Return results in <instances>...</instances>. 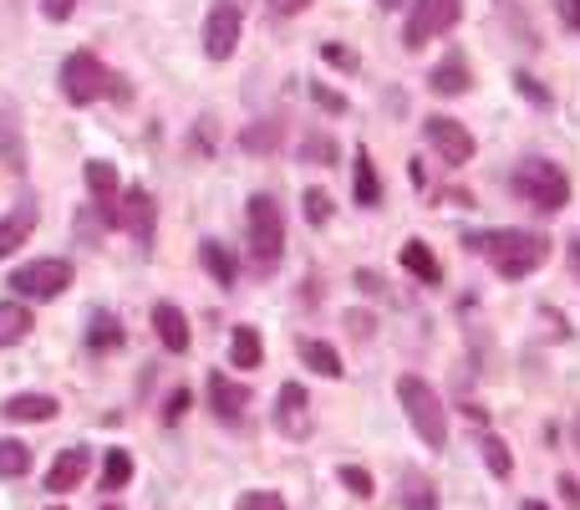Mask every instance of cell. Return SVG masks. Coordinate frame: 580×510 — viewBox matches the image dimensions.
I'll return each instance as SVG.
<instances>
[{"instance_id": "41", "label": "cell", "mask_w": 580, "mask_h": 510, "mask_svg": "<svg viewBox=\"0 0 580 510\" xmlns=\"http://www.w3.org/2000/svg\"><path fill=\"white\" fill-rule=\"evenodd\" d=\"M555 490H560L565 510H580V480L576 475H560V480H555Z\"/></svg>"}, {"instance_id": "7", "label": "cell", "mask_w": 580, "mask_h": 510, "mask_svg": "<svg viewBox=\"0 0 580 510\" xmlns=\"http://www.w3.org/2000/svg\"><path fill=\"white\" fill-rule=\"evenodd\" d=\"M459 16H464V0H413V11H408V31H402V47L423 51L433 36L453 31Z\"/></svg>"}, {"instance_id": "29", "label": "cell", "mask_w": 580, "mask_h": 510, "mask_svg": "<svg viewBox=\"0 0 580 510\" xmlns=\"http://www.w3.org/2000/svg\"><path fill=\"white\" fill-rule=\"evenodd\" d=\"M484 464H489V475L494 480H510L514 475V455H510V444L499 439V434H484Z\"/></svg>"}, {"instance_id": "19", "label": "cell", "mask_w": 580, "mask_h": 510, "mask_svg": "<svg viewBox=\"0 0 580 510\" xmlns=\"http://www.w3.org/2000/svg\"><path fill=\"white\" fill-rule=\"evenodd\" d=\"M468 82H474V77H468V62L459 56V51H448L443 62L428 72V87L438 92V98H459V92H468Z\"/></svg>"}, {"instance_id": "20", "label": "cell", "mask_w": 580, "mask_h": 510, "mask_svg": "<svg viewBox=\"0 0 580 510\" xmlns=\"http://www.w3.org/2000/svg\"><path fill=\"white\" fill-rule=\"evenodd\" d=\"M296 353H300V362H306L311 373H321V378H341V373H347V368H341V353H336L332 342L300 337V342H296Z\"/></svg>"}, {"instance_id": "34", "label": "cell", "mask_w": 580, "mask_h": 510, "mask_svg": "<svg viewBox=\"0 0 580 510\" xmlns=\"http://www.w3.org/2000/svg\"><path fill=\"white\" fill-rule=\"evenodd\" d=\"M321 56H326V67H336V72H357V67H362V56H357L351 47H341V41H326V47H321Z\"/></svg>"}, {"instance_id": "12", "label": "cell", "mask_w": 580, "mask_h": 510, "mask_svg": "<svg viewBox=\"0 0 580 510\" xmlns=\"http://www.w3.org/2000/svg\"><path fill=\"white\" fill-rule=\"evenodd\" d=\"M82 179H87V194H92V209L102 215V225H113V204H117V194H123L117 164H113V158H87Z\"/></svg>"}, {"instance_id": "33", "label": "cell", "mask_w": 580, "mask_h": 510, "mask_svg": "<svg viewBox=\"0 0 580 510\" xmlns=\"http://www.w3.org/2000/svg\"><path fill=\"white\" fill-rule=\"evenodd\" d=\"M341 485H347L357 500H372V495H377V485H372V475H366L362 464H341Z\"/></svg>"}, {"instance_id": "37", "label": "cell", "mask_w": 580, "mask_h": 510, "mask_svg": "<svg viewBox=\"0 0 580 510\" xmlns=\"http://www.w3.org/2000/svg\"><path fill=\"white\" fill-rule=\"evenodd\" d=\"M514 87H519L534 107H550V87H540V77H530V72H514Z\"/></svg>"}, {"instance_id": "18", "label": "cell", "mask_w": 580, "mask_h": 510, "mask_svg": "<svg viewBox=\"0 0 580 510\" xmlns=\"http://www.w3.org/2000/svg\"><path fill=\"white\" fill-rule=\"evenodd\" d=\"M153 327H158V342H164L168 353H189V317H183L173 302H158L153 306Z\"/></svg>"}, {"instance_id": "44", "label": "cell", "mask_w": 580, "mask_h": 510, "mask_svg": "<svg viewBox=\"0 0 580 510\" xmlns=\"http://www.w3.org/2000/svg\"><path fill=\"white\" fill-rule=\"evenodd\" d=\"M347 327H351V337H372V327H377V322H372V317H366V311H347Z\"/></svg>"}, {"instance_id": "45", "label": "cell", "mask_w": 580, "mask_h": 510, "mask_svg": "<svg viewBox=\"0 0 580 510\" xmlns=\"http://www.w3.org/2000/svg\"><path fill=\"white\" fill-rule=\"evenodd\" d=\"M565 255H570V266L580 271V240H565Z\"/></svg>"}, {"instance_id": "28", "label": "cell", "mask_w": 580, "mask_h": 510, "mask_svg": "<svg viewBox=\"0 0 580 510\" xmlns=\"http://www.w3.org/2000/svg\"><path fill=\"white\" fill-rule=\"evenodd\" d=\"M133 480V459H128V449H107L102 455V490H123Z\"/></svg>"}, {"instance_id": "25", "label": "cell", "mask_w": 580, "mask_h": 510, "mask_svg": "<svg viewBox=\"0 0 580 510\" xmlns=\"http://www.w3.org/2000/svg\"><path fill=\"white\" fill-rule=\"evenodd\" d=\"M402 266H408V276H417L423 286H438V281H443V266H438V255H433L423 240H408V245H402Z\"/></svg>"}, {"instance_id": "46", "label": "cell", "mask_w": 580, "mask_h": 510, "mask_svg": "<svg viewBox=\"0 0 580 510\" xmlns=\"http://www.w3.org/2000/svg\"><path fill=\"white\" fill-rule=\"evenodd\" d=\"M565 11H570V21H576V31H580V0H565Z\"/></svg>"}, {"instance_id": "14", "label": "cell", "mask_w": 580, "mask_h": 510, "mask_svg": "<svg viewBox=\"0 0 580 510\" xmlns=\"http://www.w3.org/2000/svg\"><path fill=\"white\" fill-rule=\"evenodd\" d=\"M56 398L51 393H11L5 404H0V419L5 424H47V419H56Z\"/></svg>"}, {"instance_id": "13", "label": "cell", "mask_w": 580, "mask_h": 510, "mask_svg": "<svg viewBox=\"0 0 580 510\" xmlns=\"http://www.w3.org/2000/svg\"><path fill=\"white\" fill-rule=\"evenodd\" d=\"M209 408H215L219 424H245V408H249V388L245 383H234L224 373H209Z\"/></svg>"}, {"instance_id": "22", "label": "cell", "mask_w": 580, "mask_h": 510, "mask_svg": "<svg viewBox=\"0 0 580 510\" xmlns=\"http://www.w3.org/2000/svg\"><path fill=\"white\" fill-rule=\"evenodd\" d=\"M36 230V200H26L21 209H11L5 220H0V260L16 251V245H26V235Z\"/></svg>"}, {"instance_id": "2", "label": "cell", "mask_w": 580, "mask_h": 510, "mask_svg": "<svg viewBox=\"0 0 580 510\" xmlns=\"http://www.w3.org/2000/svg\"><path fill=\"white\" fill-rule=\"evenodd\" d=\"M510 189L530 204V209H540V215H560L565 204H570V179H565V169L550 164V158H519L510 174Z\"/></svg>"}, {"instance_id": "1", "label": "cell", "mask_w": 580, "mask_h": 510, "mask_svg": "<svg viewBox=\"0 0 580 510\" xmlns=\"http://www.w3.org/2000/svg\"><path fill=\"white\" fill-rule=\"evenodd\" d=\"M464 251L484 255L504 281H525L550 260V240L534 230H474L464 235Z\"/></svg>"}, {"instance_id": "3", "label": "cell", "mask_w": 580, "mask_h": 510, "mask_svg": "<svg viewBox=\"0 0 580 510\" xmlns=\"http://www.w3.org/2000/svg\"><path fill=\"white\" fill-rule=\"evenodd\" d=\"M398 398H402V408H408V424H413L417 439L428 444V449H448V408H443V398L428 388V378L402 373Z\"/></svg>"}, {"instance_id": "50", "label": "cell", "mask_w": 580, "mask_h": 510, "mask_svg": "<svg viewBox=\"0 0 580 510\" xmlns=\"http://www.w3.org/2000/svg\"><path fill=\"white\" fill-rule=\"evenodd\" d=\"M98 510H117V506H98Z\"/></svg>"}, {"instance_id": "38", "label": "cell", "mask_w": 580, "mask_h": 510, "mask_svg": "<svg viewBox=\"0 0 580 510\" xmlns=\"http://www.w3.org/2000/svg\"><path fill=\"white\" fill-rule=\"evenodd\" d=\"M311 98L321 102L326 113H347V98H341V92H332V87H326V82H311Z\"/></svg>"}, {"instance_id": "39", "label": "cell", "mask_w": 580, "mask_h": 510, "mask_svg": "<svg viewBox=\"0 0 580 510\" xmlns=\"http://www.w3.org/2000/svg\"><path fill=\"white\" fill-rule=\"evenodd\" d=\"M183 413H189V388H173L164 404V424H179Z\"/></svg>"}, {"instance_id": "4", "label": "cell", "mask_w": 580, "mask_h": 510, "mask_svg": "<svg viewBox=\"0 0 580 510\" xmlns=\"http://www.w3.org/2000/svg\"><path fill=\"white\" fill-rule=\"evenodd\" d=\"M245 230H249V255L260 271H275L285 255V209L270 194H249L245 204Z\"/></svg>"}, {"instance_id": "32", "label": "cell", "mask_w": 580, "mask_h": 510, "mask_svg": "<svg viewBox=\"0 0 580 510\" xmlns=\"http://www.w3.org/2000/svg\"><path fill=\"white\" fill-rule=\"evenodd\" d=\"M300 209H306L311 225H326L332 220V194H326V189H306V194H300Z\"/></svg>"}, {"instance_id": "23", "label": "cell", "mask_w": 580, "mask_h": 510, "mask_svg": "<svg viewBox=\"0 0 580 510\" xmlns=\"http://www.w3.org/2000/svg\"><path fill=\"white\" fill-rule=\"evenodd\" d=\"M285 138V118H255L245 123V133H240V149L245 153H275Z\"/></svg>"}, {"instance_id": "27", "label": "cell", "mask_w": 580, "mask_h": 510, "mask_svg": "<svg viewBox=\"0 0 580 510\" xmlns=\"http://www.w3.org/2000/svg\"><path fill=\"white\" fill-rule=\"evenodd\" d=\"M336 158H341V153H336V138L315 133V128L300 138V164H321V169H332Z\"/></svg>"}, {"instance_id": "35", "label": "cell", "mask_w": 580, "mask_h": 510, "mask_svg": "<svg viewBox=\"0 0 580 510\" xmlns=\"http://www.w3.org/2000/svg\"><path fill=\"white\" fill-rule=\"evenodd\" d=\"M234 510H285V500L275 490H245Z\"/></svg>"}, {"instance_id": "9", "label": "cell", "mask_w": 580, "mask_h": 510, "mask_svg": "<svg viewBox=\"0 0 580 510\" xmlns=\"http://www.w3.org/2000/svg\"><path fill=\"white\" fill-rule=\"evenodd\" d=\"M113 225L123 230V235H133V240H143V245H149L153 225H158V204H153L149 189H143V184L123 189V194H117V204H113Z\"/></svg>"}, {"instance_id": "47", "label": "cell", "mask_w": 580, "mask_h": 510, "mask_svg": "<svg viewBox=\"0 0 580 510\" xmlns=\"http://www.w3.org/2000/svg\"><path fill=\"white\" fill-rule=\"evenodd\" d=\"M382 11H398V5H408V0H377Z\"/></svg>"}, {"instance_id": "6", "label": "cell", "mask_w": 580, "mask_h": 510, "mask_svg": "<svg viewBox=\"0 0 580 510\" xmlns=\"http://www.w3.org/2000/svg\"><path fill=\"white\" fill-rule=\"evenodd\" d=\"M77 281V271H72V260H31V266H21L16 276H11V291H16L21 302H56L62 291Z\"/></svg>"}, {"instance_id": "21", "label": "cell", "mask_w": 580, "mask_h": 510, "mask_svg": "<svg viewBox=\"0 0 580 510\" xmlns=\"http://www.w3.org/2000/svg\"><path fill=\"white\" fill-rule=\"evenodd\" d=\"M199 260H204V271L215 276V286H234L240 260H234V251L224 245V240H199Z\"/></svg>"}, {"instance_id": "17", "label": "cell", "mask_w": 580, "mask_h": 510, "mask_svg": "<svg viewBox=\"0 0 580 510\" xmlns=\"http://www.w3.org/2000/svg\"><path fill=\"white\" fill-rule=\"evenodd\" d=\"M0 164L11 174H26V133H21L16 102H0Z\"/></svg>"}, {"instance_id": "42", "label": "cell", "mask_w": 580, "mask_h": 510, "mask_svg": "<svg viewBox=\"0 0 580 510\" xmlns=\"http://www.w3.org/2000/svg\"><path fill=\"white\" fill-rule=\"evenodd\" d=\"M306 5H311V0H266V11L270 16H300V11H306Z\"/></svg>"}, {"instance_id": "8", "label": "cell", "mask_w": 580, "mask_h": 510, "mask_svg": "<svg viewBox=\"0 0 580 510\" xmlns=\"http://www.w3.org/2000/svg\"><path fill=\"white\" fill-rule=\"evenodd\" d=\"M240 26H245V0H215V11L204 21V56L224 62L240 47Z\"/></svg>"}, {"instance_id": "48", "label": "cell", "mask_w": 580, "mask_h": 510, "mask_svg": "<svg viewBox=\"0 0 580 510\" xmlns=\"http://www.w3.org/2000/svg\"><path fill=\"white\" fill-rule=\"evenodd\" d=\"M519 510H550V506H540V500H525V506H519Z\"/></svg>"}, {"instance_id": "24", "label": "cell", "mask_w": 580, "mask_h": 510, "mask_svg": "<svg viewBox=\"0 0 580 510\" xmlns=\"http://www.w3.org/2000/svg\"><path fill=\"white\" fill-rule=\"evenodd\" d=\"M31 306L26 302H0V347H16L31 337Z\"/></svg>"}, {"instance_id": "15", "label": "cell", "mask_w": 580, "mask_h": 510, "mask_svg": "<svg viewBox=\"0 0 580 510\" xmlns=\"http://www.w3.org/2000/svg\"><path fill=\"white\" fill-rule=\"evenodd\" d=\"M87 470H92V455H87L82 444H72V449H62V455H56V464L47 470V490L51 495L77 490V485L87 480Z\"/></svg>"}, {"instance_id": "31", "label": "cell", "mask_w": 580, "mask_h": 510, "mask_svg": "<svg viewBox=\"0 0 580 510\" xmlns=\"http://www.w3.org/2000/svg\"><path fill=\"white\" fill-rule=\"evenodd\" d=\"M92 347H123V327H117L113 311H92V332H87Z\"/></svg>"}, {"instance_id": "30", "label": "cell", "mask_w": 580, "mask_h": 510, "mask_svg": "<svg viewBox=\"0 0 580 510\" xmlns=\"http://www.w3.org/2000/svg\"><path fill=\"white\" fill-rule=\"evenodd\" d=\"M31 470V449L21 439H0V480H21Z\"/></svg>"}, {"instance_id": "5", "label": "cell", "mask_w": 580, "mask_h": 510, "mask_svg": "<svg viewBox=\"0 0 580 510\" xmlns=\"http://www.w3.org/2000/svg\"><path fill=\"white\" fill-rule=\"evenodd\" d=\"M113 72L102 67L92 51H72L67 62H62V98L72 102V107H87V102H98L102 92H113Z\"/></svg>"}, {"instance_id": "10", "label": "cell", "mask_w": 580, "mask_h": 510, "mask_svg": "<svg viewBox=\"0 0 580 510\" xmlns=\"http://www.w3.org/2000/svg\"><path fill=\"white\" fill-rule=\"evenodd\" d=\"M423 138H428L433 149H438V158H443V164H453V169H459V164H468V158H474V149H479V143H474V133H468L459 118H428V123H423Z\"/></svg>"}, {"instance_id": "16", "label": "cell", "mask_w": 580, "mask_h": 510, "mask_svg": "<svg viewBox=\"0 0 580 510\" xmlns=\"http://www.w3.org/2000/svg\"><path fill=\"white\" fill-rule=\"evenodd\" d=\"M351 204H362V209H377L382 204V179H377V164H372L366 143L351 149Z\"/></svg>"}, {"instance_id": "26", "label": "cell", "mask_w": 580, "mask_h": 510, "mask_svg": "<svg viewBox=\"0 0 580 510\" xmlns=\"http://www.w3.org/2000/svg\"><path fill=\"white\" fill-rule=\"evenodd\" d=\"M230 362L234 368H260L266 362V342L255 327H234L230 332Z\"/></svg>"}, {"instance_id": "40", "label": "cell", "mask_w": 580, "mask_h": 510, "mask_svg": "<svg viewBox=\"0 0 580 510\" xmlns=\"http://www.w3.org/2000/svg\"><path fill=\"white\" fill-rule=\"evenodd\" d=\"M351 281H357V291H366V296H387V281H382L377 271H366V266L351 276Z\"/></svg>"}, {"instance_id": "43", "label": "cell", "mask_w": 580, "mask_h": 510, "mask_svg": "<svg viewBox=\"0 0 580 510\" xmlns=\"http://www.w3.org/2000/svg\"><path fill=\"white\" fill-rule=\"evenodd\" d=\"M77 11V0H41V16L47 21H67Z\"/></svg>"}, {"instance_id": "11", "label": "cell", "mask_w": 580, "mask_h": 510, "mask_svg": "<svg viewBox=\"0 0 580 510\" xmlns=\"http://www.w3.org/2000/svg\"><path fill=\"white\" fill-rule=\"evenodd\" d=\"M270 419H275V429H281L285 439H306L311 434V393L300 388V383H281Z\"/></svg>"}, {"instance_id": "36", "label": "cell", "mask_w": 580, "mask_h": 510, "mask_svg": "<svg viewBox=\"0 0 580 510\" xmlns=\"http://www.w3.org/2000/svg\"><path fill=\"white\" fill-rule=\"evenodd\" d=\"M433 500H438V495H433V485H423L417 475H408V495H402V506H413V510H433Z\"/></svg>"}, {"instance_id": "49", "label": "cell", "mask_w": 580, "mask_h": 510, "mask_svg": "<svg viewBox=\"0 0 580 510\" xmlns=\"http://www.w3.org/2000/svg\"><path fill=\"white\" fill-rule=\"evenodd\" d=\"M576 444H580V419H576Z\"/></svg>"}]
</instances>
